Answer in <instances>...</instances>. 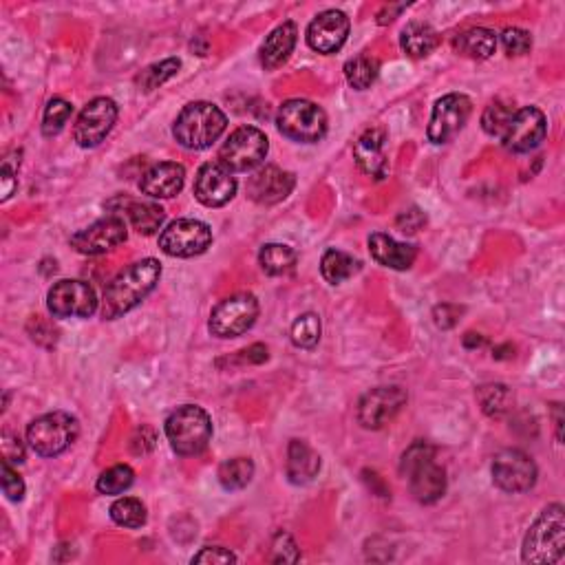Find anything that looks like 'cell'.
Masks as SVG:
<instances>
[{
	"mask_svg": "<svg viewBox=\"0 0 565 565\" xmlns=\"http://www.w3.org/2000/svg\"><path fill=\"white\" fill-rule=\"evenodd\" d=\"M159 279H162V265L157 259H142L122 270L104 290L102 318L115 321L129 314L151 294Z\"/></svg>",
	"mask_w": 565,
	"mask_h": 565,
	"instance_id": "1",
	"label": "cell"
},
{
	"mask_svg": "<svg viewBox=\"0 0 565 565\" xmlns=\"http://www.w3.org/2000/svg\"><path fill=\"white\" fill-rule=\"evenodd\" d=\"M400 473L407 477L411 495L420 504H435L446 493V471L435 462V449L429 442H413L402 455Z\"/></svg>",
	"mask_w": 565,
	"mask_h": 565,
	"instance_id": "2",
	"label": "cell"
},
{
	"mask_svg": "<svg viewBox=\"0 0 565 565\" xmlns=\"http://www.w3.org/2000/svg\"><path fill=\"white\" fill-rule=\"evenodd\" d=\"M228 126V117L217 104L190 102L173 124V135L179 146L188 151H204L215 144Z\"/></svg>",
	"mask_w": 565,
	"mask_h": 565,
	"instance_id": "3",
	"label": "cell"
},
{
	"mask_svg": "<svg viewBox=\"0 0 565 565\" xmlns=\"http://www.w3.org/2000/svg\"><path fill=\"white\" fill-rule=\"evenodd\" d=\"M565 554V510L550 504L530 526L521 548V559L532 565H554Z\"/></svg>",
	"mask_w": 565,
	"mask_h": 565,
	"instance_id": "4",
	"label": "cell"
},
{
	"mask_svg": "<svg viewBox=\"0 0 565 565\" xmlns=\"http://www.w3.org/2000/svg\"><path fill=\"white\" fill-rule=\"evenodd\" d=\"M164 429L173 451L181 457L201 455L212 440L210 415L197 404H184L170 413Z\"/></svg>",
	"mask_w": 565,
	"mask_h": 565,
	"instance_id": "5",
	"label": "cell"
},
{
	"mask_svg": "<svg viewBox=\"0 0 565 565\" xmlns=\"http://www.w3.org/2000/svg\"><path fill=\"white\" fill-rule=\"evenodd\" d=\"M80 422L71 413L53 411L27 426V444L40 457H58L78 440Z\"/></svg>",
	"mask_w": 565,
	"mask_h": 565,
	"instance_id": "6",
	"label": "cell"
},
{
	"mask_svg": "<svg viewBox=\"0 0 565 565\" xmlns=\"http://www.w3.org/2000/svg\"><path fill=\"white\" fill-rule=\"evenodd\" d=\"M276 126L287 140L316 144L327 135V115L309 100H287L276 113Z\"/></svg>",
	"mask_w": 565,
	"mask_h": 565,
	"instance_id": "7",
	"label": "cell"
},
{
	"mask_svg": "<svg viewBox=\"0 0 565 565\" xmlns=\"http://www.w3.org/2000/svg\"><path fill=\"white\" fill-rule=\"evenodd\" d=\"M268 151L270 142L263 131L257 126H241L223 142L217 162L226 166L230 173H250L265 162Z\"/></svg>",
	"mask_w": 565,
	"mask_h": 565,
	"instance_id": "8",
	"label": "cell"
},
{
	"mask_svg": "<svg viewBox=\"0 0 565 565\" xmlns=\"http://www.w3.org/2000/svg\"><path fill=\"white\" fill-rule=\"evenodd\" d=\"M259 318V301L252 294H234L210 312L208 329L217 338H237L254 327Z\"/></svg>",
	"mask_w": 565,
	"mask_h": 565,
	"instance_id": "9",
	"label": "cell"
},
{
	"mask_svg": "<svg viewBox=\"0 0 565 565\" xmlns=\"http://www.w3.org/2000/svg\"><path fill=\"white\" fill-rule=\"evenodd\" d=\"M212 245V230L208 223L197 219H177L168 223L159 234V248L168 257L193 259L204 254Z\"/></svg>",
	"mask_w": 565,
	"mask_h": 565,
	"instance_id": "10",
	"label": "cell"
},
{
	"mask_svg": "<svg viewBox=\"0 0 565 565\" xmlns=\"http://www.w3.org/2000/svg\"><path fill=\"white\" fill-rule=\"evenodd\" d=\"M47 307L53 318H89L98 312V296L84 281H58L47 294Z\"/></svg>",
	"mask_w": 565,
	"mask_h": 565,
	"instance_id": "11",
	"label": "cell"
},
{
	"mask_svg": "<svg viewBox=\"0 0 565 565\" xmlns=\"http://www.w3.org/2000/svg\"><path fill=\"white\" fill-rule=\"evenodd\" d=\"M548 135V122L543 111L537 106H524L510 117L504 135H501V144H504L510 153H530L546 142Z\"/></svg>",
	"mask_w": 565,
	"mask_h": 565,
	"instance_id": "12",
	"label": "cell"
},
{
	"mask_svg": "<svg viewBox=\"0 0 565 565\" xmlns=\"http://www.w3.org/2000/svg\"><path fill=\"white\" fill-rule=\"evenodd\" d=\"M537 464L519 449H506L493 460V482L510 495L528 493L537 484Z\"/></svg>",
	"mask_w": 565,
	"mask_h": 565,
	"instance_id": "13",
	"label": "cell"
},
{
	"mask_svg": "<svg viewBox=\"0 0 565 565\" xmlns=\"http://www.w3.org/2000/svg\"><path fill=\"white\" fill-rule=\"evenodd\" d=\"M473 113V102L464 93H449L435 102L431 122H429V140L433 144H449L455 140L466 126L468 117Z\"/></svg>",
	"mask_w": 565,
	"mask_h": 565,
	"instance_id": "14",
	"label": "cell"
},
{
	"mask_svg": "<svg viewBox=\"0 0 565 565\" xmlns=\"http://www.w3.org/2000/svg\"><path fill=\"white\" fill-rule=\"evenodd\" d=\"M117 104L111 98H95L78 115L73 126V140L82 148L100 146L117 122Z\"/></svg>",
	"mask_w": 565,
	"mask_h": 565,
	"instance_id": "15",
	"label": "cell"
},
{
	"mask_svg": "<svg viewBox=\"0 0 565 565\" xmlns=\"http://www.w3.org/2000/svg\"><path fill=\"white\" fill-rule=\"evenodd\" d=\"M126 237H129V230H126L124 219L113 215L95 221L89 228L73 234L71 248H76L84 257H100V254L111 252L117 245H122Z\"/></svg>",
	"mask_w": 565,
	"mask_h": 565,
	"instance_id": "16",
	"label": "cell"
},
{
	"mask_svg": "<svg viewBox=\"0 0 565 565\" xmlns=\"http://www.w3.org/2000/svg\"><path fill=\"white\" fill-rule=\"evenodd\" d=\"M404 404H407V391L400 387L371 389L358 402V422L365 429L378 431L396 418Z\"/></svg>",
	"mask_w": 565,
	"mask_h": 565,
	"instance_id": "17",
	"label": "cell"
},
{
	"mask_svg": "<svg viewBox=\"0 0 565 565\" xmlns=\"http://www.w3.org/2000/svg\"><path fill=\"white\" fill-rule=\"evenodd\" d=\"M193 190L199 204L206 208H221L237 195V179L223 164L206 162L197 170Z\"/></svg>",
	"mask_w": 565,
	"mask_h": 565,
	"instance_id": "18",
	"label": "cell"
},
{
	"mask_svg": "<svg viewBox=\"0 0 565 565\" xmlns=\"http://www.w3.org/2000/svg\"><path fill=\"white\" fill-rule=\"evenodd\" d=\"M349 18L338 9H327L318 14L307 27V45L316 53H336L347 42L349 36Z\"/></svg>",
	"mask_w": 565,
	"mask_h": 565,
	"instance_id": "19",
	"label": "cell"
},
{
	"mask_svg": "<svg viewBox=\"0 0 565 565\" xmlns=\"http://www.w3.org/2000/svg\"><path fill=\"white\" fill-rule=\"evenodd\" d=\"M296 177L276 166H265L248 179V195L261 206H274L292 195Z\"/></svg>",
	"mask_w": 565,
	"mask_h": 565,
	"instance_id": "20",
	"label": "cell"
},
{
	"mask_svg": "<svg viewBox=\"0 0 565 565\" xmlns=\"http://www.w3.org/2000/svg\"><path fill=\"white\" fill-rule=\"evenodd\" d=\"M354 159L362 173L373 179H385L389 173L387 133L382 129H369L354 144Z\"/></svg>",
	"mask_w": 565,
	"mask_h": 565,
	"instance_id": "21",
	"label": "cell"
},
{
	"mask_svg": "<svg viewBox=\"0 0 565 565\" xmlns=\"http://www.w3.org/2000/svg\"><path fill=\"white\" fill-rule=\"evenodd\" d=\"M186 181V168L177 162H162L146 170L140 179L142 195L151 199H170L181 193Z\"/></svg>",
	"mask_w": 565,
	"mask_h": 565,
	"instance_id": "22",
	"label": "cell"
},
{
	"mask_svg": "<svg viewBox=\"0 0 565 565\" xmlns=\"http://www.w3.org/2000/svg\"><path fill=\"white\" fill-rule=\"evenodd\" d=\"M369 252L373 261L391 270H409L418 257V250L413 245L400 243L382 232H373L369 237Z\"/></svg>",
	"mask_w": 565,
	"mask_h": 565,
	"instance_id": "23",
	"label": "cell"
},
{
	"mask_svg": "<svg viewBox=\"0 0 565 565\" xmlns=\"http://www.w3.org/2000/svg\"><path fill=\"white\" fill-rule=\"evenodd\" d=\"M296 38H298V29L292 20H287V23L270 31L268 38L263 40V45L259 49L261 65L268 71H274L285 65L287 58L292 56V51L296 47Z\"/></svg>",
	"mask_w": 565,
	"mask_h": 565,
	"instance_id": "24",
	"label": "cell"
},
{
	"mask_svg": "<svg viewBox=\"0 0 565 565\" xmlns=\"http://www.w3.org/2000/svg\"><path fill=\"white\" fill-rule=\"evenodd\" d=\"M287 477L296 486H305L321 471V455H318L312 446L303 440H292L290 449H287V464H285Z\"/></svg>",
	"mask_w": 565,
	"mask_h": 565,
	"instance_id": "25",
	"label": "cell"
},
{
	"mask_svg": "<svg viewBox=\"0 0 565 565\" xmlns=\"http://www.w3.org/2000/svg\"><path fill=\"white\" fill-rule=\"evenodd\" d=\"M440 45V34L426 23H409L402 29L400 47L409 58H426Z\"/></svg>",
	"mask_w": 565,
	"mask_h": 565,
	"instance_id": "26",
	"label": "cell"
},
{
	"mask_svg": "<svg viewBox=\"0 0 565 565\" xmlns=\"http://www.w3.org/2000/svg\"><path fill=\"white\" fill-rule=\"evenodd\" d=\"M453 47L457 53H462L466 58L473 60H486L495 53L497 49V36L495 31H490L486 27H475L464 31L462 36H457Z\"/></svg>",
	"mask_w": 565,
	"mask_h": 565,
	"instance_id": "27",
	"label": "cell"
},
{
	"mask_svg": "<svg viewBox=\"0 0 565 565\" xmlns=\"http://www.w3.org/2000/svg\"><path fill=\"white\" fill-rule=\"evenodd\" d=\"M126 217L133 223V228L144 234V237H151L159 228L164 226L166 212L162 206L153 204V201H126Z\"/></svg>",
	"mask_w": 565,
	"mask_h": 565,
	"instance_id": "28",
	"label": "cell"
},
{
	"mask_svg": "<svg viewBox=\"0 0 565 565\" xmlns=\"http://www.w3.org/2000/svg\"><path fill=\"white\" fill-rule=\"evenodd\" d=\"M360 272V261L347 252L327 250L321 259V274L327 283L340 285Z\"/></svg>",
	"mask_w": 565,
	"mask_h": 565,
	"instance_id": "29",
	"label": "cell"
},
{
	"mask_svg": "<svg viewBox=\"0 0 565 565\" xmlns=\"http://www.w3.org/2000/svg\"><path fill=\"white\" fill-rule=\"evenodd\" d=\"M259 263L265 274L285 276L296 268V252L285 243H268L259 252Z\"/></svg>",
	"mask_w": 565,
	"mask_h": 565,
	"instance_id": "30",
	"label": "cell"
},
{
	"mask_svg": "<svg viewBox=\"0 0 565 565\" xmlns=\"http://www.w3.org/2000/svg\"><path fill=\"white\" fill-rule=\"evenodd\" d=\"M378 76H380V62L373 58V56H367V53H360V56L347 60L345 78H347V82L356 91L369 89L371 84L378 80Z\"/></svg>",
	"mask_w": 565,
	"mask_h": 565,
	"instance_id": "31",
	"label": "cell"
},
{
	"mask_svg": "<svg viewBox=\"0 0 565 565\" xmlns=\"http://www.w3.org/2000/svg\"><path fill=\"white\" fill-rule=\"evenodd\" d=\"M217 477L226 490H243L254 477V462L250 457H232L219 466Z\"/></svg>",
	"mask_w": 565,
	"mask_h": 565,
	"instance_id": "32",
	"label": "cell"
},
{
	"mask_svg": "<svg viewBox=\"0 0 565 565\" xmlns=\"http://www.w3.org/2000/svg\"><path fill=\"white\" fill-rule=\"evenodd\" d=\"M111 519L122 528H142L146 524V506L135 497H122L111 506Z\"/></svg>",
	"mask_w": 565,
	"mask_h": 565,
	"instance_id": "33",
	"label": "cell"
},
{
	"mask_svg": "<svg viewBox=\"0 0 565 565\" xmlns=\"http://www.w3.org/2000/svg\"><path fill=\"white\" fill-rule=\"evenodd\" d=\"M133 482H135L133 468L129 464H117L98 477L95 488H98L100 495H122L133 486Z\"/></svg>",
	"mask_w": 565,
	"mask_h": 565,
	"instance_id": "34",
	"label": "cell"
},
{
	"mask_svg": "<svg viewBox=\"0 0 565 565\" xmlns=\"http://www.w3.org/2000/svg\"><path fill=\"white\" fill-rule=\"evenodd\" d=\"M181 67V62L177 58H168L162 62H155V65L146 67L140 76H137V87L144 93H151L157 87H162L164 82H168L173 76H177V71Z\"/></svg>",
	"mask_w": 565,
	"mask_h": 565,
	"instance_id": "35",
	"label": "cell"
},
{
	"mask_svg": "<svg viewBox=\"0 0 565 565\" xmlns=\"http://www.w3.org/2000/svg\"><path fill=\"white\" fill-rule=\"evenodd\" d=\"M290 336L298 349H314L318 340H321V318L312 312L298 316L292 325Z\"/></svg>",
	"mask_w": 565,
	"mask_h": 565,
	"instance_id": "36",
	"label": "cell"
},
{
	"mask_svg": "<svg viewBox=\"0 0 565 565\" xmlns=\"http://www.w3.org/2000/svg\"><path fill=\"white\" fill-rule=\"evenodd\" d=\"M71 113H73V106L67 100H62V98L49 100L45 115H42V135L45 137L60 135L62 129L67 126Z\"/></svg>",
	"mask_w": 565,
	"mask_h": 565,
	"instance_id": "37",
	"label": "cell"
},
{
	"mask_svg": "<svg viewBox=\"0 0 565 565\" xmlns=\"http://www.w3.org/2000/svg\"><path fill=\"white\" fill-rule=\"evenodd\" d=\"M515 109L510 104L506 102H493V104H488L486 106V111L482 115V126H484V131L490 135V137H499L501 140V135H504L506 131V126L510 122V117H513Z\"/></svg>",
	"mask_w": 565,
	"mask_h": 565,
	"instance_id": "38",
	"label": "cell"
},
{
	"mask_svg": "<svg viewBox=\"0 0 565 565\" xmlns=\"http://www.w3.org/2000/svg\"><path fill=\"white\" fill-rule=\"evenodd\" d=\"M477 398L482 402V409L486 415H501L508 407V400H510V391L504 385H484L477 389Z\"/></svg>",
	"mask_w": 565,
	"mask_h": 565,
	"instance_id": "39",
	"label": "cell"
},
{
	"mask_svg": "<svg viewBox=\"0 0 565 565\" xmlns=\"http://www.w3.org/2000/svg\"><path fill=\"white\" fill-rule=\"evenodd\" d=\"M501 45H504L508 56H526L532 49V38L526 29L510 27L501 34Z\"/></svg>",
	"mask_w": 565,
	"mask_h": 565,
	"instance_id": "40",
	"label": "cell"
},
{
	"mask_svg": "<svg viewBox=\"0 0 565 565\" xmlns=\"http://www.w3.org/2000/svg\"><path fill=\"white\" fill-rule=\"evenodd\" d=\"M20 168V151L7 153L3 159V170H0V181H3V201L14 195V190L18 186L16 175Z\"/></svg>",
	"mask_w": 565,
	"mask_h": 565,
	"instance_id": "41",
	"label": "cell"
},
{
	"mask_svg": "<svg viewBox=\"0 0 565 565\" xmlns=\"http://www.w3.org/2000/svg\"><path fill=\"white\" fill-rule=\"evenodd\" d=\"M0 471H3V493L7 495V499L9 501H23L25 482H23V477H20L12 468V462L3 460V464H0Z\"/></svg>",
	"mask_w": 565,
	"mask_h": 565,
	"instance_id": "42",
	"label": "cell"
},
{
	"mask_svg": "<svg viewBox=\"0 0 565 565\" xmlns=\"http://www.w3.org/2000/svg\"><path fill=\"white\" fill-rule=\"evenodd\" d=\"M272 550H274L272 561H283V563L298 561L296 543H294V539L290 535H285V532H279V535H276Z\"/></svg>",
	"mask_w": 565,
	"mask_h": 565,
	"instance_id": "43",
	"label": "cell"
},
{
	"mask_svg": "<svg viewBox=\"0 0 565 565\" xmlns=\"http://www.w3.org/2000/svg\"><path fill=\"white\" fill-rule=\"evenodd\" d=\"M193 563H212V565H223V563H237V557L226 548L219 546H208L193 557Z\"/></svg>",
	"mask_w": 565,
	"mask_h": 565,
	"instance_id": "44",
	"label": "cell"
},
{
	"mask_svg": "<svg viewBox=\"0 0 565 565\" xmlns=\"http://www.w3.org/2000/svg\"><path fill=\"white\" fill-rule=\"evenodd\" d=\"M460 314H462V309L455 307V305H437L435 312H433L435 325L442 327V329H451V327H455Z\"/></svg>",
	"mask_w": 565,
	"mask_h": 565,
	"instance_id": "45",
	"label": "cell"
},
{
	"mask_svg": "<svg viewBox=\"0 0 565 565\" xmlns=\"http://www.w3.org/2000/svg\"><path fill=\"white\" fill-rule=\"evenodd\" d=\"M424 223H426V217L422 215L418 208H411L407 212H402V215L398 217V228L402 232H409V234L418 232L424 226Z\"/></svg>",
	"mask_w": 565,
	"mask_h": 565,
	"instance_id": "46",
	"label": "cell"
},
{
	"mask_svg": "<svg viewBox=\"0 0 565 565\" xmlns=\"http://www.w3.org/2000/svg\"><path fill=\"white\" fill-rule=\"evenodd\" d=\"M3 455H5L7 462H18L20 464L25 460V449H23V444H20L18 437L9 435V433L3 435Z\"/></svg>",
	"mask_w": 565,
	"mask_h": 565,
	"instance_id": "47",
	"label": "cell"
},
{
	"mask_svg": "<svg viewBox=\"0 0 565 565\" xmlns=\"http://www.w3.org/2000/svg\"><path fill=\"white\" fill-rule=\"evenodd\" d=\"M404 9H407V5H391V7H385V9H382V12L378 14V23H380V25L391 23L393 16L404 12Z\"/></svg>",
	"mask_w": 565,
	"mask_h": 565,
	"instance_id": "48",
	"label": "cell"
}]
</instances>
